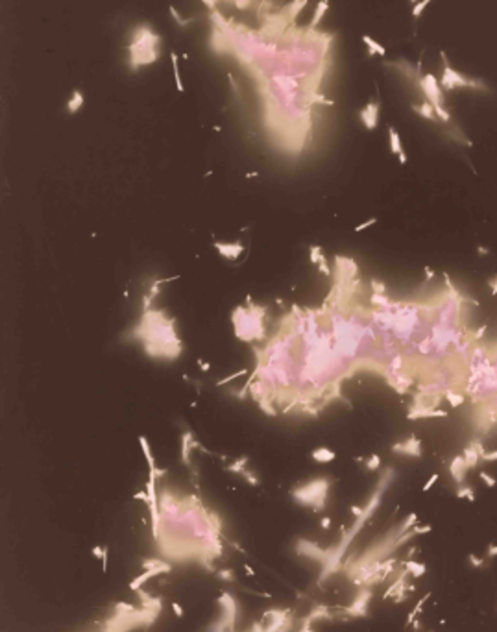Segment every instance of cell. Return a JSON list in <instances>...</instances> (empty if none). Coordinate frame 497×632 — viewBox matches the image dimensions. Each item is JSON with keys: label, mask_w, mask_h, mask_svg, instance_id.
I'll return each instance as SVG.
<instances>
[{"label": "cell", "mask_w": 497, "mask_h": 632, "mask_svg": "<svg viewBox=\"0 0 497 632\" xmlns=\"http://www.w3.org/2000/svg\"><path fill=\"white\" fill-rule=\"evenodd\" d=\"M174 318L159 309L144 307L139 327L133 331L148 357L174 361L181 355L183 344L174 325Z\"/></svg>", "instance_id": "1"}, {"label": "cell", "mask_w": 497, "mask_h": 632, "mask_svg": "<svg viewBox=\"0 0 497 632\" xmlns=\"http://www.w3.org/2000/svg\"><path fill=\"white\" fill-rule=\"evenodd\" d=\"M266 307L257 305L255 302H252V298H246L244 305H238L235 307V311L231 313V325L233 333L240 342L246 344H253V342H261L266 337Z\"/></svg>", "instance_id": "2"}, {"label": "cell", "mask_w": 497, "mask_h": 632, "mask_svg": "<svg viewBox=\"0 0 497 632\" xmlns=\"http://www.w3.org/2000/svg\"><path fill=\"white\" fill-rule=\"evenodd\" d=\"M159 45V35L154 34L152 30L148 28V26H139V28L135 30V37H133V41L130 43V67L133 70L142 67V65H150L157 61V50L155 46Z\"/></svg>", "instance_id": "3"}, {"label": "cell", "mask_w": 497, "mask_h": 632, "mask_svg": "<svg viewBox=\"0 0 497 632\" xmlns=\"http://www.w3.org/2000/svg\"><path fill=\"white\" fill-rule=\"evenodd\" d=\"M331 485H333V481L329 477H315L311 479L309 483H305V485H300L298 488H294L290 492V496H292V499L298 505L311 506L313 510L320 512L325 506Z\"/></svg>", "instance_id": "4"}, {"label": "cell", "mask_w": 497, "mask_h": 632, "mask_svg": "<svg viewBox=\"0 0 497 632\" xmlns=\"http://www.w3.org/2000/svg\"><path fill=\"white\" fill-rule=\"evenodd\" d=\"M442 61H444V74H442L440 85L444 91H455V89H477V91H486V85L481 80H473V78H466L460 72H456L451 65L449 59L446 57V52H440Z\"/></svg>", "instance_id": "5"}, {"label": "cell", "mask_w": 497, "mask_h": 632, "mask_svg": "<svg viewBox=\"0 0 497 632\" xmlns=\"http://www.w3.org/2000/svg\"><path fill=\"white\" fill-rule=\"evenodd\" d=\"M418 87H420L421 92L425 94V100L433 104V107L444 105V92H442L440 84L436 82V78H434L433 74H425L423 78H420Z\"/></svg>", "instance_id": "6"}, {"label": "cell", "mask_w": 497, "mask_h": 632, "mask_svg": "<svg viewBox=\"0 0 497 632\" xmlns=\"http://www.w3.org/2000/svg\"><path fill=\"white\" fill-rule=\"evenodd\" d=\"M392 453H396V455H405V456L420 458V456L423 455V450H421V442L418 440V436L410 435L407 440H401V442L392 444Z\"/></svg>", "instance_id": "7"}, {"label": "cell", "mask_w": 497, "mask_h": 632, "mask_svg": "<svg viewBox=\"0 0 497 632\" xmlns=\"http://www.w3.org/2000/svg\"><path fill=\"white\" fill-rule=\"evenodd\" d=\"M484 453H486V451H484V448H483V438L475 436V438H473V440L468 444V448H466V450H464V453H462L464 458H466V464H468L469 470H471V468H475L477 464L483 460Z\"/></svg>", "instance_id": "8"}, {"label": "cell", "mask_w": 497, "mask_h": 632, "mask_svg": "<svg viewBox=\"0 0 497 632\" xmlns=\"http://www.w3.org/2000/svg\"><path fill=\"white\" fill-rule=\"evenodd\" d=\"M379 109H381V104L375 102V100H371L370 104H366L361 113H359V117L362 120V124H364L366 130H375L379 124Z\"/></svg>", "instance_id": "9"}, {"label": "cell", "mask_w": 497, "mask_h": 632, "mask_svg": "<svg viewBox=\"0 0 497 632\" xmlns=\"http://www.w3.org/2000/svg\"><path fill=\"white\" fill-rule=\"evenodd\" d=\"M468 471H469V468H468V464H466L464 455L453 456V460H451V464H449V473H451L453 481H455L458 486L464 485V479H466V475H468Z\"/></svg>", "instance_id": "10"}, {"label": "cell", "mask_w": 497, "mask_h": 632, "mask_svg": "<svg viewBox=\"0 0 497 632\" xmlns=\"http://www.w3.org/2000/svg\"><path fill=\"white\" fill-rule=\"evenodd\" d=\"M215 248L227 261H237L244 252V244H240V242H220V240H217Z\"/></svg>", "instance_id": "11"}, {"label": "cell", "mask_w": 497, "mask_h": 632, "mask_svg": "<svg viewBox=\"0 0 497 632\" xmlns=\"http://www.w3.org/2000/svg\"><path fill=\"white\" fill-rule=\"evenodd\" d=\"M388 139H390V152L396 154L399 157V163L401 165H405L407 163V154L403 152V146H401V139H399V134L394 130L392 126L388 128Z\"/></svg>", "instance_id": "12"}, {"label": "cell", "mask_w": 497, "mask_h": 632, "mask_svg": "<svg viewBox=\"0 0 497 632\" xmlns=\"http://www.w3.org/2000/svg\"><path fill=\"white\" fill-rule=\"evenodd\" d=\"M168 569H170V566H167V564H163V566H159V568H154V569H146V571H144L142 575H139L137 579H135V581H132V583H130V588H132V590H135V591H139V588L144 583H146L148 579H152V577L157 575V573L168 571Z\"/></svg>", "instance_id": "13"}, {"label": "cell", "mask_w": 497, "mask_h": 632, "mask_svg": "<svg viewBox=\"0 0 497 632\" xmlns=\"http://www.w3.org/2000/svg\"><path fill=\"white\" fill-rule=\"evenodd\" d=\"M192 448H202V446H200V444L194 440V436H192V433H190V431H185V433H183L181 458H183V462L187 464V466H190V451H194Z\"/></svg>", "instance_id": "14"}, {"label": "cell", "mask_w": 497, "mask_h": 632, "mask_svg": "<svg viewBox=\"0 0 497 632\" xmlns=\"http://www.w3.org/2000/svg\"><path fill=\"white\" fill-rule=\"evenodd\" d=\"M311 458L318 464H329L336 458V453L333 450H329V448H316L311 453Z\"/></svg>", "instance_id": "15"}, {"label": "cell", "mask_w": 497, "mask_h": 632, "mask_svg": "<svg viewBox=\"0 0 497 632\" xmlns=\"http://www.w3.org/2000/svg\"><path fill=\"white\" fill-rule=\"evenodd\" d=\"M84 102H85L84 92L80 91V89H74V91H72V96H70V100L67 102V111H69L70 115H74V113H78L80 109H82V107H84Z\"/></svg>", "instance_id": "16"}, {"label": "cell", "mask_w": 497, "mask_h": 632, "mask_svg": "<svg viewBox=\"0 0 497 632\" xmlns=\"http://www.w3.org/2000/svg\"><path fill=\"white\" fill-rule=\"evenodd\" d=\"M412 109L418 113L420 117H423V119H427V120H438L436 113H434L433 104H431V102H427V100H425V102H421V104H412Z\"/></svg>", "instance_id": "17"}, {"label": "cell", "mask_w": 497, "mask_h": 632, "mask_svg": "<svg viewBox=\"0 0 497 632\" xmlns=\"http://www.w3.org/2000/svg\"><path fill=\"white\" fill-rule=\"evenodd\" d=\"M362 43H364L366 46H368V56H375V54H379V56H385V54H386L385 46H383V45H379L375 39H371L370 35H362Z\"/></svg>", "instance_id": "18"}, {"label": "cell", "mask_w": 497, "mask_h": 632, "mask_svg": "<svg viewBox=\"0 0 497 632\" xmlns=\"http://www.w3.org/2000/svg\"><path fill=\"white\" fill-rule=\"evenodd\" d=\"M139 444H140V450H142V453H144V458H146V462H148V468H150V470L157 468V464H155V458H154V455H152V448H150V444H148L146 436L140 435L139 436Z\"/></svg>", "instance_id": "19"}, {"label": "cell", "mask_w": 497, "mask_h": 632, "mask_svg": "<svg viewBox=\"0 0 497 632\" xmlns=\"http://www.w3.org/2000/svg\"><path fill=\"white\" fill-rule=\"evenodd\" d=\"M170 61H172V69H174V80H176V89L180 92L185 91V85L181 82V74H180V63H178V54L172 52L170 54Z\"/></svg>", "instance_id": "20"}, {"label": "cell", "mask_w": 497, "mask_h": 632, "mask_svg": "<svg viewBox=\"0 0 497 632\" xmlns=\"http://www.w3.org/2000/svg\"><path fill=\"white\" fill-rule=\"evenodd\" d=\"M405 569L410 573L412 577H423L425 573V564H421V562H416V560H407L405 564Z\"/></svg>", "instance_id": "21"}, {"label": "cell", "mask_w": 497, "mask_h": 632, "mask_svg": "<svg viewBox=\"0 0 497 632\" xmlns=\"http://www.w3.org/2000/svg\"><path fill=\"white\" fill-rule=\"evenodd\" d=\"M446 400L451 403V407L456 408L466 403V396H464V392H460V390H449V392L446 394Z\"/></svg>", "instance_id": "22"}, {"label": "cell", "mask_w": 497, "mask_h": 632, "mask_svg": "<svg viewBox=\"0 0 497 632\" xmlns=\"http://www.w3.org/2000/svg\"><path fill=\"white\" fill-rule=\"evenodd\" d=\"M327 7H329V0H320V4H318V7H316V11H315V17H313V21L309 24V28H316V24L322 21V17L323 13L327 11Z\"/></svg>", "instance_id": "23"}, {"label": "cell", "mask_w": 497, "mask_h": 632, "mask_svg": "<svg viewBox=\"0 0 497 632\" xmlns=\"http://www.w3.org/2000/svg\"><path fill=\"white\" fill-rule=\"evenodd\" d=\"M456 497L460 499H468V501H475V494H473V488L468 485H460L456 488Z\"/></svg>", "instance_id": "24"}, {"label": "cell", "mask_w": 497, "mask_h": 632, "mask_svg": "<svg viewBox=\"0 0 497 632\" xmlns=\"http://www.w3.org/2000/svg\"><path fill=\"white\" fill-rule=\"evenodd\" d=\"M429 599H431V593H425V597H423V599H421V601H418V604H416V608H414L412 612H410V614H408V618H407V625H408V623H412V621H416V616H418V614H420L421 610H423V604H425V601H429Z\"/></svg>", "instance_id": "25"}, {"label": "cell", "mask_w": 497, "mask_h": 632, "mask_svg": "<svg viewBox=\"0 0 497 632\" xmlns=\"http://www.w3.org/2000/svg\"><path fill=\"white\" fill-rule=\"evenodd\" d=\"M246 462H248V458H246V456H242V458H238L237 462L229 464V466H227L226 470L231 471V473H240V475H242V473L246 471Z\"/></svg>", "instance_id": "26"}, {"label": "cell", "mask_w": 497, "mask_h": 632, "mask_svg": "<svg viewBox=\"0 0 497 632\" xmlns=\"http://www.w3.org/2000/svg\"><path fill=\"white\" fill-rule=\"evenodd\" d=\"M323 261H327V259L323 257L322 248H320V246H311V263H315L316 267H318Z\"/></svg>", "instance_id": "27"}, {"label": "cell", "mask_w": 497, "mask_h": 632, "mask_svg": "<svg viewBox=\"0 0 497 632\" xmlns=\"http://www.w3.org/2000/svg\"><path fill=\"white\" fill-rule=\"evenodd\" d=\"M364 466L368 471H377L379 466H381V456L379 455H371L368 460H364Z\"/></svg>", "instance_id": "28"}, {"label": "cell", "mask_w": 497, "mask_h": 632, "mask_svg": "<svg viewBox=\"0 0 497 632\" xmlns=\"http://www.w3.org/2000/svg\"><path fill=\"white\" fill-rule=\"evenodd\" d=\"M429 4H431V0H421V2H418V4H414V7H412V17H414V19H418V17L423 13V9H425Z\"/></svg>", "instance_id": "29"}, {"label": "cell", "mask_w": 497, "mask_h": 632, "mask_svg": "<svg viewBox=\"0 0 497 632\" xmlns=\"http://www.w3.org/2000/svg\"><path fill=\"white\" fill-rule=\"evenodd\" d=\"M217 577L220 581H226V583H233V581H235V573H233L231 569H220Z\"/></svg>", "instance_id": "30"}, {"label": "cell", "mask_w": 497, "mask_h": 632, "mask_svg": "<svg viewBox=\"0 0 497 632\" xmlns=\"http://www.w3.org/2000/svg\"><path fill=\"white\" fill-rule=\"evenodd\" d=\"M468 558H469V564H471L473 568H484V566H486V560H484V558H481V556L473 555V553H471V555H468Z\"/></svg>", "instance_id": "31"}, {"label": "cell", "mask_w": 497, "mask_h": 632, "mask_svg": "<svg viewBox=\"0 0 497 632\" xmlns=\"http://www.w3.org/2000/svg\"><path fill=\"white\" fill-rule=\"evenodd\" d=\"M481 479H483L484 481V485L488 486V488H494V486L497 485V481L494 477H492L490 473H486V471H481Z\"/></svg>", "instance_id": "32"}, {"label": "cell", "mask_w": 497, "mask_h": 632, "mask_svg": "<svg viewBox=\"0 0 497 632\" xmlns=\"http://www.w3.org/2000/svg\"><path fill=\"white\" fill-rule=\"evenodd\" d=\"M168 9H170V13H172V17H174L176 21H178V24H180V26H187V24H189V21H187V19H181V17H180V13L176 11L174 6H170Z\"/></svg>", "instance_id": "33"}, {"label": "cell", "mask_w": 497, "mask_h": 632, "mask_svg": "<svg viewBox=\"0 0 497 632\" xmlns=\"http://www.w3.org/2000/svg\"><path fill=\"white\" fill-rule=\"evenodd\" d=\"M240 375H246V370H238L237 373H233V375H229V377H226V379H220L217 383L218 386H222V385H226V383H229V381H233V379H237V377H240Z\"/></svg>", "instance_id": "34"}, {"label": "cell", "mask_w": 497, "mask_h": 632, "mask_svg": "<svg viewBox=\"0 0 497 632\" xmlns=\"http://www.w3.org/2000/svg\"><path fill=\"white\" fill-rule=\"evenodd\" d=\"M375 222H377V218H370V220H366L364 224H359L357 227H355V233L364 231V229H368V227H370V226H373Z\"/></svg>", "instance_id": "35"}, {"label": "cell", "mask_w": 497, "mask_h": 632, "mask_svg": "<svg viewBox=\"0 0 497 632\" xmlns=\"http://www.w3.org/2000/svg\"><path fill=\"white\" fill-rule=\"evenodd\" d=\"M371 290H373V292H379V294H386V288H385V285H383V283H379V281H371Z\"/></svg>", "instance_id": "36"}, {"label": "cell", "mask_w": 497, "mask_h": 632, "mask_svg": "<svg viewBox=\"0 0 497 632\" xmlns=\"http://www.w3.org/2000/svg\"><path fill=\"white\" fill-rule=\"evenodd\" d=\"M438 473H433V475H431V477H429V481L427 483H425V485H423V492H429L431 490V488H433V485L434 483H436V481H438Z\"/></svg>", "instance_id": "37"}, {"label": "cell", "mask_w": 497, "mask_h": 632, "mask_svg": "<svg viewBox=\"0 0 497 632\" xmlns=\"http://www.w3.org/2000/svg\"><path fill=\"white\" fill-rule=\"evenodd\" d=\"M497 556V543H490L488 545V551H486V558L492 560V558H496Z\"/></svg>", "instance_id": "38"}, {"label": "cell", "mask_w": 497, "mask_h": 632, "mask_svg": "<svg viewBox=\"0 0 497 632\" xmlns=\"http://www.w3.org/2000/svg\"><path fill=\"white\" fill-rule=\"evenodd\" d=\"M483 460L484 462H492V460H497V450L496 451H486L483 455Z\"/></svg>", "instance_id": "39"}, {"label": "cell", "mask_w": 497, "mask_h": 632, "mask_svg": "<svg viewBox=\"0 0 497 632\" xmlns=\"http://www.w3.org/2000/svg\"><path fill=\"white\" fill-rule=\"evenodd\" d=\"M172 610H174V614L178 616V618H181L183 614H185V612H183V608L180 606V603H172Z\"/></svg>", "instance_id": "40"}, {"label": "cell", "mask_w": 497, "mask_h": 632, "mask_svg": "<svg viewBox=\"0 0 497 632\" xmlns=\"http://www.w3.org/2000/svg\"><path fill=\"white\" fill-rule=\"evenodd\" d=\"M104 553H105V547L100 549L98 545H96V547H92V555L96 556V558H102V556H104Z\"/></svg>", "instance_id": "41"}, {"label": "cell", "mask_w": 497, "mask_h": 632, "mask_svg": "<svg viewBox=\"0 0 497 632\" xmlns=\"http://www.w3.org/2000/svg\"><path fill=\"white\" fill-rule=\"evenodd\" d=\"M320 525H322V529H329V525H331V518H323L322 521H320Z\"/></svg>", "instance_id": "42"}, {"label": "cell", "mask_w": 497, "mask_h": 632, "mask_svg": "<svg viewBox=\"0 0 497 632\" xmlns=\"http://www.w3.org/2000/svg\"><path fill=\"white\" fill-rule=\"evenodd\" d=\"M490 288H492V294H497V277L490 281Z\"/></svg>", "instance_id": "43"}, {"label": "cell", "mask_w": 497, "mask_h": 632, "mask_svg": "<svg viewBox=\"0 0 497 632\" xmlns=\"http://www.w3.org/2000/svg\"><path fill=\"white\" fill-rule=\"evenodd\" d=\"M244 569H246V573H248V577H253V575H255V571H253V569L250 568L248 564H244Z\"/></svg>", "instance_id": "44"}, {"label": "cell", "mask_w": 497, "mask_h": 632, "mask_svg": "<svg viewBox=\"0 0 497 632\" xmlns=\"http://www.w3.org/2000/svg\"><path fill=\"white\" fill-rule=\"evenodd\" d=\"M300 632H316L315 629H311V625H303V629H301Z\"/></svg>", "instance_id": "45"}, {"label": "cell", "mask_w": 497, "mask_h": 632, "mask_svg": "<svg viewBox=\"0 0 497 632\" xmlns=\"http://www.w3.org/2000/svg\"><path fill=\"white\" fill-rule=\"evenodd\" d=\"M198 364H202V368H203V370H209V364H203L202 361H200V362H198Z\"/></svg>", "instance_id": "46"}, {"label": "cell", "mask_w": 497, "mask_h": 632, "mask_svg": "<svg viewBox=\"0 0 497 632\" xmlns=\"http://www.w3.org/2000/svg\"><path fill=\"white\" fill-rule=\"evenodd\" d=\"M410 2H412V4H418V2H420V0H410Z\"/></svg>", "instance_id": "47"}]
</instances>
